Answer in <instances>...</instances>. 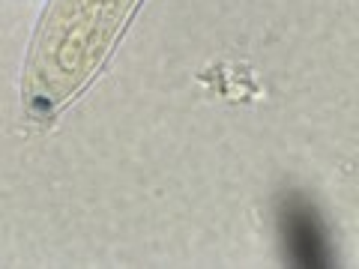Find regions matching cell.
I'll list each match as a JSON object with an SVG mask.
<instances>
[{
  "mask_svg": "<svg viewBox=\"0 0 359 269\" xmlns=\"http://www.w3.org/2000/svg\"><path fill=\"white\" fill-rule=\"evenodd\" d=\"M282 228L294 266H330L327 237H323V228L311 207L287 204L282 212Z\"/></svg>",
  "mask_w": 359,
  "mask_h": 269,
  "instance_id": "6da1fadb",
  "label": "cell"
}]
</instances>
